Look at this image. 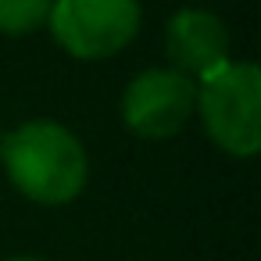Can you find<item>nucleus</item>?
I'll list each match as a JSON object with an SVG mask.
<instances>
[{"instance_id":"1","label":"nucleus","mask_w":261,"mask_h":261,"mask_svg":"<svg viewBox=\"0 0 261 261\" xmlns=\"http://www.w3.org/2000/svg\"><path fill=\"white\" fill-rule=\"evenodd\" d=\"M0 158L11 186L33 204L47 207L72 204L90 179V154L83 140L68 125L50 118H33L11 129Z\"/></svg>"},{"instance_id":"2","label":"nucleus","mask_w":261,"mask_h":261,"mask_svg":"<svg viewBox=\"0 0 261 261\" xmlns=\"http://www.w3.org/2000/svg\"><path fill=\"white\" fill-rule=\"evenodd\" d=\"M197 115L218 150L254 158L261 150V68L254 61H229L200 79Z\"/></svg>"},{"instance_id":"3","label":"nucleus","mask_w":261,"mask_h":261,"mask_svg":"<svg viewBox=\"0 0 261 261\" xmlns=\"http://www.w3.org/2000/svg\"><path fill=\"white\" fill-rule=\"evenodd\" d=\"M140 22V0H54L47 15L54 43L79 61L115 58L136 40Z\"/></svg>"},{"instance_id":"4","label":"nucleus","mask_w":261,"mask_h":261,"mask_svg":"<svg viewBox=\"0 0 261 261\" xmlns=\"http://www.w3.org/2000/svg\"><path fill=\"white\" fill-rule=\"evenodd\" d=\"M197 115V83L175 68H143L122 93V122L140 140H172Z\"/></svg>"},{"instance_id":"5","label":"nucleus","mask_w":261,"mask_h":261,"mask_svg":"<svg viewBox=\"0 0 261 261\" xmlns=\"http://www.w3.org/2000/svg\"><path fill=\"white\" fill-rule=\"evenodd\" d=\"M165 54H168V68L200 83L232 61V33L215 11L182 8L165 25Z\"/></svg>"},{"instance_id":"6","label":"nucleus","mask_w":261,"mask_h":261,"mask_svg":"<svg viewBox=\"0 0 261 261\" xmlns=\"http://www.w3.org/2000/svg\"><path fill=\"white\" fill-rule=\"evenodd\" d=\"M54 0H0V33L4 36H29L47 25Z\"/></svg>"},{"instance_id":"7","label":"nucleus","mask_w":261,"mask_h":261,"mask_svg":"<svg viewBox=\"0 0 261 261\" xmlns=\"http://www.w3.org/2000/svg\"><path fill=\"white\" fill-rule=\"evenodd\" d=\"M8 261H47V257H36V254H18V257H8Z\"/></svg>"}]
</instances>
